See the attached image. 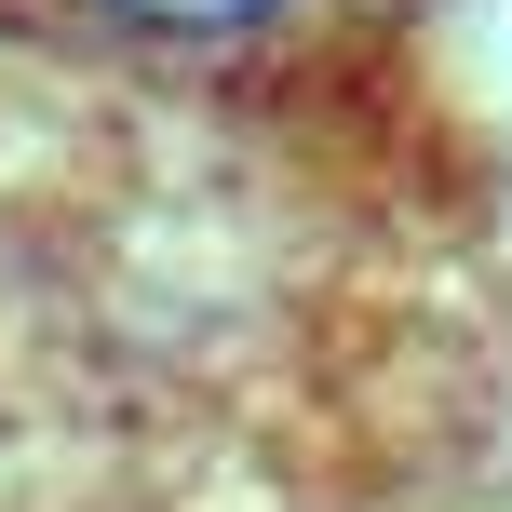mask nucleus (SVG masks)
<instances>
[{
  "label": "nucleus",
  "mask_w": 512,
  "mask_h": 512,
  "mask_svg": "<svg viewBox=\"0 0 512 512\" xmlns=\"http://www.w3.org/2000/svg\"><path fill=\"white\" fill-rule=\"evenodd\" d=\"M81 27H108V41L162 54V68H230V54H270L297 41L324 0H68Z\"/></svg>",
  "instance_id": "obj_1"
}]
</instances>
